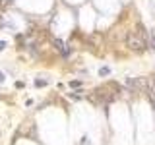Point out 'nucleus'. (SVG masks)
I'll return each instance as SVG.
<instances>
[{
	"label": "nucleus",
	"instance_id": "1",
	"mask_svg": "<svg viewBox=\"0 0 155 145\" xmlns=\"http://www.w3.org/2000/svg\"><path fill=\"white\" fill-rule=\"evenodd\" d=\"M126 45H128L130 50H140L142 52L145 47H147V35L145 31H130L126 35Z\"/></svg>",
	"mask_w": 155,
	"mask_h": 145
},
{
	"label": "nucleus",
	"instance_id": "2",
	"mask_svg": "<svg viewBox=\"0 0 155 145\" xmlns=\"http://www.w3.org/2000/svg\"><path fill=\"white\" fill-rule=\"evenodd\" d=\"M145 79H147V93L155 95V76H149V77H145Z\"/></svg>",
	"mask_w": 155,
	"mask_h": 145
},
{
	"label": "nucleus",
	"instance_id": "3",
	"mask_svg": "<svg viewBox=\"0 0 155 145\" xmlns=\"http://www.w3.org/2000/svg\"><path fill=\"white\" fill-rule=\"evenodd\" d=\"M52 43H54V47H56V50H58V52H62V54H68V48H66V45L60 41V39H54Z\"/></svg>",
	"mask_w": 155,
	"mask_h": 145
},
{
	"label": "nucleus",
	"instance_id": "4",
	"mask_svg": "<svg viewBox=\"0 0 155 145\" xmlns=\"http://www.w3.org/2000/svg\"><path fill=\"white\" fill-rule=\"evenodd\" d=\"M147 45L155 50V29H151V31H149V35H147Z\"/></svg>",
	"mask_w": 155,
	"mask_h": 145
},
{
	"label": "nucleus",
	"instance_id": "5",
	"mask_svg": "<svg viewBox=\"0 0 155 145\" xmlns=\"http://www.w3.org/2000/svg\"><path fill=\"white\" fill-rule=\"evenodd\" d=\"M109 72H110L109 68H101V70H99V74H101V76H107V74H109Z\"/></svg>",
	"mask_w": 155,
	"mask_h": 145
},
{
	"label": "nucleus",
	"instance_id": "6",
	"mask_svg": "<svg viewBox=\"0 0 155 145\" xmlns=\"http://www.w3.org/2000/svg\"><path fill=\"white\" fill-rule=\"evenodd\" d=\"M35 83H37L39 87H43V85H45V83H47V81H45V79H39V81H35Z\"/></svg>",
	"mask_w": 155,
	"mask_h": 145
},
{
	"label": "nucleus",
	"instance_id": "7",
	"mask_svg": "<svg viewBox=\"0 0 155 145\" xmlns=\"http://www.w3.org/2000/svg\"><path fill=\"white\" fill-rule=\"evenodd\" d=\"M2 81H4V74H2V72H0V83H2Z\"/></svg>",
	"mask_w": 155,
	"mask_h": 145
},
{
	"label": "nucleus",
	"instance_id": "8",
	"mask_svg": "<svg viewBox=\"0 0 155 145\" xmlns=\"http://www.w3.org/2000/svg\"><path fill=\"white\" fill-rule=\"evenodd\" d=\"M2 25H4V18L0 16V27H2Z\"/></svg>",
	"mask_w": 155,
	"mask_h": 145
},
{
	"label": "nucleus",
	"instance_id": "9",
	"mask_svg": "<svg viewBox=\"0 0 155 145\" xmlns=\"http://www.w3.org/2000/svg\"><path fill=\"white\" fill-rule=\"evenodd\" d=\"M4 47H6V43H4V41H0V48H4Z\"/></svg>",
	"mask_w": 155,
	"mask_h": 145
},
{
	"label": "nucleus",
	"instance_id": "10",
	"mask_svg": "<svg viewBox=\"0 0 155 145\" xmlns=\"http://www.w3.org/2000/svg\"><path fill=\"white\" fill-rule=\"evenodd\" d=\"M2 2H4V4H10V0H2Z\"/></svg>",
	"mask_w": 155,
	"mask_h": 145
}]
</instances>
